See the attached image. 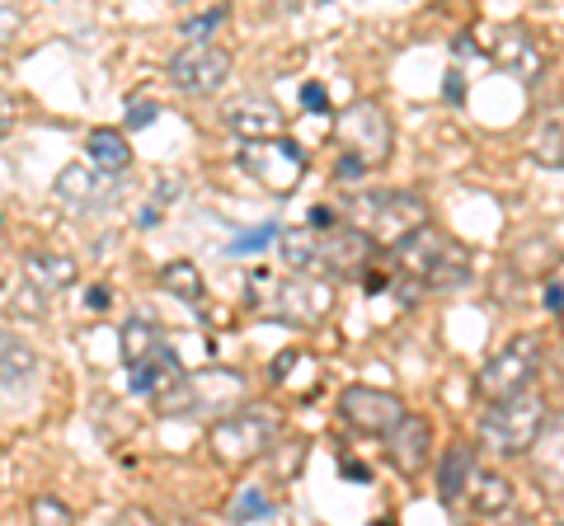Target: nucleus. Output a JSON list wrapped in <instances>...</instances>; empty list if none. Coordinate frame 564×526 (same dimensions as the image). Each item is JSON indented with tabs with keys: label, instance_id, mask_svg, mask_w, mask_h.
Masks as SVG:
<instances>
[{
	"label": "nucleus",
	"instance_id": "obj_15",
	"mask_svg": "<svg viewBox=\"0 0 564 526\" xmlns=\"http://www.w3.org/2000/svg\"><path fill=\"white\" fill-rule=\"evenodd\" d=\"M226 128H231L236 136H245V142H254V136H278L282 132V109L269 95H245L226 109Z\"/></svg>",
	"mask_w": 564,
	"mask_h": 526
},
{
	"label": "nucleus",
	"instance_id": "obj_12",
	"mask_svg": "<svg viewBox=\"0 0 564 526\" xmlns=\"http://www.w3.org/2000/svg\"><path fill=\"white\" fill-rule=\"evenodd\" d=\"M485 52H489L494 66H503V72L518 76L522 85H536L541 72H545V47L527 29H518V24L513 29H494L485 39Z\"/></svg>",
	"mask_w": 564,
	"mask_h": 526
},
{
	"label": "nucleus",
	"instance_id": "obj_16",
	"mask_svg": "<svg viewBox=\"0 0 564 526\" xmlns=\"http://www.w3.org/2000/svg\"><path fill=\"white\" fill-rule=\"evenodd\" d=\"M466 498H470V513L480 517H499L508 513V503H513V480L499 475V470H470V484H466Z\"/></svg>",
	"mask_w": 564,
	"mask_h": 526
},
{
	"label": "nucleus",
	"instance_id": "obj_27",
	"mask_svg": "<svg viewBox=\"0 0 564 526\" xmlns=\"http://www.w3.org/2000/svg\"><path fill=\"white\" fill-rule=\"evenodd\" d=\"M226 14H231V10H226V6H217V10H207V14H193V20H184V39H188V43H207V39H212V33H217V29L226 24Z\"/></svg>",
	"mask_w": 564,
	"mask_h": 526
},
{
	"label": "nucleus",
	"instance_id": "obj_4",
	"mask_svg": "<svg viewBox=\"0 0 564 526\" xmlns=\"http://www.w3.org/2000/svg\"><path fill=\"white\" fill-rule=\"evenodd\" d=\"M334 136H339V146L348 155H358L367 169H377V165L391 161V146H395L391 118H386V109H381V103H372V99L348 103V109L339 113V122H334Z\"/></svg>",
	"mask_w": 564,
	"mask_h": 526
},
{
	"label": "nucleus",
	"instance_id": "obj_26",
	"mask_svg": "<svg viewBox=\"0 0 564 526\" xmlns=\"http://www.w3.org/2000/svg\"><path fill=\"white\" fill-rule=\"evenodd\" d=\"M560 263V250L551 240H532V244H522L518 250V269L522 273H545V269H555Z\"/></svg>",
	"mask_w": 564,
	"mask_h": 526
},
{
	"label": "nucleus",
	"instance_id": "obj_34",
	"mask_svg": "<svg viewBox=\"0 0 564 526\" xmlns=\"http://www.w3.org/2000/svg\"><path fill=\"white\" fill-rule=\"evenodd\" d=\"M155 113H161V109H155V103H137V113L128 109V122H132V128H147V122H151Z\"/></svg>",
	"mask_w": 564,
	"mask_h": 526
},
{
	"label": "nucleus",
	"instance_id": "obj_14",
	"mask_svg": "<svg viewBox=\"0 0 564 526\" xmlns=\"http://www.w3.org/2000/svg\"><path fill=\"white\" fill-rule=\"evenodd\" d=\"M532 461H536V480L545 494L564 498V414L541 424L536 442H532Z\"/></svg>",
	"mask_w": 564,
	"mask_h": 526
},
{
	"label": "nucleus",
	"instance_id": "obj_11",
	"mask_svg": "<svg viewBox=\"0 0 564 526\" xmlns=\"http://www.w3.org/2000/svg\"><path fill=\"white\" fill-rule=\"evenodd\" d=\"M423 221H433L429 217V202L419 198V193H410V188H395V193H381V198L372 202V212H367V226L362 231L372 235L377 244H400L410 231H419Z\"/></svg>",
	"mask_w": 564,
	"mask_h": 526
},
{
	"label": "nucleus",
	"instance_id": "obj_5",
	"mask_svg": "<svg viewBox=\"0 0 564 526\" xmlns=\"http://www.w3.org/2000/svg\"><path fill=\"white\" fill-rule=\"evenodd\" d=\"M240 169L269 193H292L306 174V151L296 142H288L282 132L278 136H254V142L240 146Z\"/></svg>",
	"mask_w": 564,
	"mask_h": 526
},
{
	"label": "nucleus",
	"instance_id": "obj_31",
	"mask_svg": "<svg viewBox=\"0 0 564 526\" xmlns=\"http://www.w3.org/2000/svg\"><path fill=\"white\" fill-rule=\"evenodd\" d=\"M20 20H24V14H20V6H14V0H0V43H6L10 33L20 29Z\"/></svg>",
	"mask_w": 564,
	"mask_h": 526
},
{
	"label": "nucleus",
	"instance_id": "obj_22",
	"mask_svg": "<svg viewBox=\"0 0 564 526\" xmlns=\"http://www.w3.org/2000/svg\"><path fill=\"white\" fill-rule=\"evenodd\" d=\"M161 287H165L170 296H180L184 306H198L203 296H207L203 273H198V263H193V259H174V263H165V269H161Z\"/></svg>",
	"mask_w": 564,
	"mask_h": 526
},
{
	"label": "nucleus",
	"instance_id": "obj_32",
	"mask_svg": "<svg viewBox=\"0 0 564 526\" xmlns=\"http://www.w3.org/2000/svg\"><path fill=\"white\" fill-rule=\"evenodd\" d=\"M302 103H306V113H329V95L321 90V85H306V90H302Z\"/></svg>",
	"mask_w": 564,
	"mask_h": 526
},
{
	"label": "nucleus",
	"instance_id": "obj_25",
	"mask_svg": "<svg viewBox=\"0 0 564 526\" xmlns=\"http://www.w3.org/2000/svg\"><path fill=\"white\" fill-rule=\"evenodd\" d=\"M151 348H161V335L147 325V320H128V329H122V353H128V362H137V358H147Z\"/></svg>",
	"mask_w": 564,
	"mask_h": 526
},
{
	"label": "nucleus",
	"instance_id": "obj_8",
	"mask_svg": "<svg viewBox=\"0 0 564 526\" xmlns=\"http://www.w3.org/2000/svg\"><path fill=\"white\" fill-rule=\"evenodd\" d=\"M236 57L221 43H188L184 52L170 57V85H180L184 95H217L231 80Z\"/></svg>",
	"mask_w": 564,
	"mask_h": 526
},
{
	"label": "nucleus",
	"instance_id": "obj_7",
	"mask_svg": "<svg viewBox=\"0 0 564 526\" xmlns=\"http://www.w3.org/2000/svg\"><path fill=\"white\" fill-rule=\"evenodd\" d=\"M381 244L362 231V226H321V240H315V273L325 277H362L372 269Z\"/></svg>",
	"mask_w": 564,
	"mask_h": 526
},
{
	"label": "nucleus",
	"instance_id": "obj_9",
	"mask_svg": "<svg viewBox=\"0 0 564 526\" xmlns=\"http://www.w3.org/2000/svg\"><path fill=\"white\" fill-rule=\"evenodd\" d=\"M339 296H334V277L325 273H292L278 283V315L292 325H321L334 315Z\"/></svg>",
	"mask_w": 564,
	"mask_h": 526
},
{
	"label": "nucleus",
	"instance_id": "obj_1",
	"mask_svg": "<svg viewBox=\"0 0 564 526\" xmlns=\"http://www.w3.org/2000/svg\"><path fill=\"white\" fill-rule=\"evenodd\" d=\"M391 250H395L400 269L423 287H456L470 277V250L433 221H423L419 231H410L400 244H391Z\"/></svg>",
	"mask_w": 564,
	"mask_h": 526
},
{
	"label": "nucleus",
	"instance_id": "obj_6",
	"mask_svg": "<svg viewBox=\"0 0 564 526\" xmlns=\"http://www.w3.org/2000/svg\"><path fill=\"white\" fill-rule=\"evenodd\" d=\"M273 437H278V424L269 414H254V409H240V414H226L217 428H212V451H217V461L221 465H254L263 451L273 447Z\"/></svg>",
	"mask_w": 564,
	"mask_h": 526
},
{
	"label": "nucleus",
	"instance_id": "obj_33",
	"mask_svg": "<svg viewBox=\"0 0 564 526\" xmlns=\"http://www.w3.org/2000/svg\"><path fill=\"white\" fill-rule=\"evenodd\" d=\"M14 118H20V103H14L10 95H0V136L14 128Z\"/></svg>",
	"mask_w": 564,
	"mask_h": 526
},
{
	"label": "nucleus",
	"instance_id": "obj_37",
	"mask_svg": "<svg viewBox=\"0 0 564 526\" xmlns=\"http://www.w3.org/2000/svg\"><path fill=\"white\" fill-rule=\"evenodd\" d=\"M545 306H551V310H560V306H564V287H555V283L545 287Z\"/></svg>",
	"mask_w": 564,
	"mask_h": 526
},
{
	"label": "nucleus",
	"instance_id": "obj_10",
	"mask_svg": "<svg viewBox=\"0 0 564 526\" xmlns=\"http://www.w3.org/2000/svg\"><path fill=\"white\" fill-rule=\"evenodd\" d=\"M339 418L362 437H386L404 418V399L377 385H348L339 395Z\"/></svg>",
	"mask_w": 564,
	"mask_h": 526
},
{
	"label": "nucleus",
	"instance_id": "obj_29",
	"mask_svg": "<svg viewBox=\"0 0 564 526\" xmlns=\"http://www.w3.org/2000/svg\"><path fill=\"white\" fill-rule=\"evenodd\" d=\"M269 240H278V226L269 221V226H254V231H245V235H236L231 244H226V254H254V250H263V244H269Z\"/></svg>",
	"mask_w": 564,
	"mask_h": 526
},
{
	"label": "nucleus",
	"instance_id": "obj_17",
	"mask_svg": "<svg viewBox=\"0 0 564 526\" xmlns=\"http://www.w3.org/2000/svg\"><path fill=\"white\" fill-rule=\"evenodd\" d=\"M470 470H475V447L470 442H452L437 461V498L447 507H456L466 498V484H470Z\"/></svg>",
	"mask_w": 564,
	"mask_h": 526
},
{
	"label": "nucleus",
	"instance_id": "obj_2",
	"mask_svg": "<svg viewBox=\"0 0 564 526\" xmlns=\"http://www.w3.org/2000/svg\"><path fill=\"white\" fill-rule=\"evenodd\" d=\"M545 418H551L545 414V399L532 391V385L518 395L489 399V409L480 418V447H489L494 456H527Z\"/></svg>",
	"mask_w": 564,
	"mask_h": 526
},
{
	"label": "nucleus",
	"instance_id": "obj_19",
	"mask_svg": "<svg viewBox=\"0 0 564 526\" xmlns=\"http://www.w3.org/2000/svg\"><path fill=\"white\" fill-rule=\"evenodd\" d=\"M527 146H532V155H536L541 165L564 169V103L545 109V113L532 122V136H527Z\"/></svg>",
	"mask_w": 564,
	"mask_h": 526
},
{
	"label": "nucleus",
	"instance_id": "obj_3",
	"mask_svg": "<svg viewBox=\"0 0 564 526\" xmlns=\"http://www.w3.org/2000/svg\"><path fill=\"white\" fill-rule=\"evenodd\" d=\"M541 362H545V339L541 335H513V339L499 348V353H494L480 366V376H475V391H480L485 399L518 395V391H527V385L536 381Z\"/></svg>",
	"mask_w": 564,
	"mask_h": 526
},
{
	"label": "nucleus",
	"instance_id": "obj_24",
	"mask_svg": "<svg viewBox=\"0 0 564 526\" xmlns=\"http://www.w3.org/2000/svg\"><path fill=\"white\" fill-rule=\"evenodd\" d=\"M29 277L39 283L43 292H57V287H70L76 283V259H66V254H33L29 259Z\"/></svg>",
	"mask_w": 564,
	"mask_h": 526
},
{
	"label": "nucleus",
	"instance_id": "obj_35",
	"mask_svg": "<svg viewBox=\"0 0 564 526\" xmlns=\"http://www.w3.org/2000/svg\"><path fill=\"white\" fill-rule=\"evenodd\" d=\"M109 302H113L109 287H90V296H85V306H90V310H109Z\"/></svg>",
	"mask_w": 564,
	"mask_h": 526
},
{
	"label": "nucleus",
	"instance_id": "obj_13",
	"mask_svg": "<svg viewBox=\"0 0 564 526\" xmlns=\"http://www.w3.org/2000/svg\"><path fill=\"white\" fill-rule=\"evenodd\" d=\"M386 456H391V465L400 475H419V470L433 461V424L404 409L400 424L386 432Z\"/></svg>",
	"mask_w": 564,
	"mask_h": 526
},
{
	"label": "nucleus",
	"instance_id": "obj_30",
	"mask_svg": "<svg viewBox=\"0 0 564 526\" xmlns=\"http://www.w3.org/2000/svg\"><path fill=\"white\" fill-rule=\"evenodd\" d=\"M33 517H39V522H70V507L57 503V498H39V503H33Z\"/></svg>",
	"mask_w": 564,
	"mask_h": 526
},
{
	"label": "nucleus",
	"instance_id": "obj_20",
	"mask_svg": "<svg viewBox=\"0 0 564 526\" xmlns=\"http://www.w3.org/2000/svg\"><path fill=\"white\" fill-rule=\"evenodd\" d=\"M85 155H90V165L104 169V174H122L132 165V146H128V132L118 128H95L85 136Z\"/></svg>",
	"mask_w": 564,
	"mask_h": 526
},
{
	"label": "nucleus",
	"instance_id": "obj_28",
	"mask_svg": "<svg viewBox=\"0 0 564 526\" xmlns=\"http://www.w3.org/2000/svg\"><path fill=\"white\" fill-rule=\"evenodd\" d=\"M231 517L236 522H259V517H273V503L259 494V489H240V498L231 503Z\"/></svg>",
	"mask_w": 564,
	"mask_h": 526
},
{
	"label": "nucleus",
	"instance_id": "obj_18",
	"mask_svg": "<svg viewBox=\"0 0 564 526\" xmlns=\"http://www.w3.org/2000/svg\"><path fill=\"white\" fill-rule=\"evenodd\" d=\"M188 395H193V409H203V399H207V409H236L245 395V381L217 366V372H207V376H188Z\"/></svg>",
	"mask_w": 564,
	"mask_h": 526
},
{
	"label": "nucleus",
	"instance_id": "obj_23",
	"mask_svg": "<svg viewBox=\"0 0 564 526\" xmlns=\"http://www.w3.org/2000/svg\"><path fill=\"white\" fill-rule=\"evenodd\" d=\"M57 198L70 207H85L99 198V169L95 165H66L57 174Z\"/></svg>",
	"mask_w": 564,
	"mask_h": 526
},
{
	"label": "nucleus",
	"instance_id": "obj_38",
	"mask_svg": "<svg viewBox=\"0 0 564 526\" xmlns=\"http://www.w3.org/2000/svg\"><path fill=\"white\" fill-rule=\"evenodd\" d=\"M555 315H560V325H564V306H560V310H555Z\"/></svg>",
	"mask_w": 564,
	"mask_h": 526
},
{
	"label": "nucleus",
	"instance_id": "obj_36",
	"mask_svg": "<svg viewBox=\"0 0 564 526\" xmlns=\"http://www.w3.org/2000/svg\"><path fill=\"white\" fill-rule=\"evenodd\" d=\"M311 226H334V212L329 207H311Z\"/></svg>",
	"mask_w": 564,
	"mask_h": 526
},
{
	"label": "nucleus",
	"instance_id": "obj_21",
	"mask_svg": "<svg viewBox=\"0 0 564 526\" xmlns=\"http://www.w3.org/2000/svg\"><path fill=\"white\" fill-rule=\"evenodd\" d=\"M33 372H39V353H33V348L20 335L0 329V391H10V385L29 381Z\"/></svg>",
	"mask_w": 564,
	"mask_h": 526
}]
</instances>
